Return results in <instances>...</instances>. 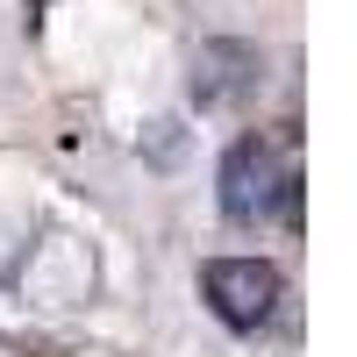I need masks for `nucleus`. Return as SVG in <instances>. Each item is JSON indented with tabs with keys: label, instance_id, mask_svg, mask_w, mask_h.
Here are the masks:
<instances>
[{
	"label": "nucleus",
	"instance_id": "obj_1",
	"mask_svg": "<svg viewBox=\"0 0 357 357\" xmlns=\"http://www.w3.org/2000/svg\"><path fill=\"white\" fill-rule=\"evenodd\" d=\"M301 200V158H293V136L286 129H250L229 143L222 158V215L264 229L272 215H293Z\"/></svg>",
	"mask_w": 357,
	"mask_h": 357
},
{
	"label": "nucleus",
	"instance_id": "obj_2",
	"mask_svg": "<svg viewBox=\"0 0 357 357\" xmlns=\"http://www.w3.org/2000/svg\"><path fill=\"white\" fill-rule=\"evenodd\" d=\"M200 293L229 329H264L279 314V301H286V272L272 257H207Z\"/></svg>",
	"mask_w": 357,
	"mask_h": 357
},
{
	"label": "nucleus",
	"instance_id": "obj_3",
	"mask_svg": "<svg viewBox=\"0 0 357 357\" xmlns=\"http://www.w3.org/2000/svg\"><path fill=\"white\" fill-rule=\"evenodd\" d=\"M186 86H193V100H200L207 114H229V107L257 100V86H264V50L243 43V36H215V43L193 50Z\"/></svg>",
	"mask_w": 357,
	"mask_h": 357
}]
</instances>
